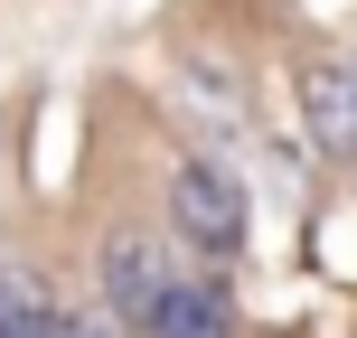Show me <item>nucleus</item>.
Instances as JSON below:
<instances>
[{
  "instance_id": "obj_2",
  "label": "nucleus",
  "mask_w": 357,
  "mask_h": 338,
  "mask_svg": "<svg viewBox=\"0 0 357 338\" xmlns=\"http://www.w3.org/2000/svg\"><path fill=\"white\" fill-rule=\"evenodd\" d=\"M132 338H235V310H226V291H216V272L178 263L160 282V301L132 320Z\"/></svg>"
},
{
  "instance_id": "obj_1",
  "label": "nucleus",
  "mask_w": 357,
  "mask_h": 338,
  "mask_svg": "<svg viewBox=\"0 0 357 338\" xmlns=\"http://www.w3.org/2000/svg\"><path fill=\"white\" fill-rule=\"evenodd\" d=\"M169 226L197 263H235L245 254V178L226 160H188L169 178Z\"/></svg>"
},
{
  "instance_id": "obj_3",
  "label": "nucleus",
  "mask_w": 357,
  "mask_h": 338,
  "mask_svg": "<svg viewBox=\"0 0 357 338\" xmlns=\"http://www.w3.org/2000/svg\"><path fill=\"white\" fill-rule=\"evenodd\" d=\"M310 132H320V151H357V56L310 66Z\"/></svg>"
}]
</instances>
